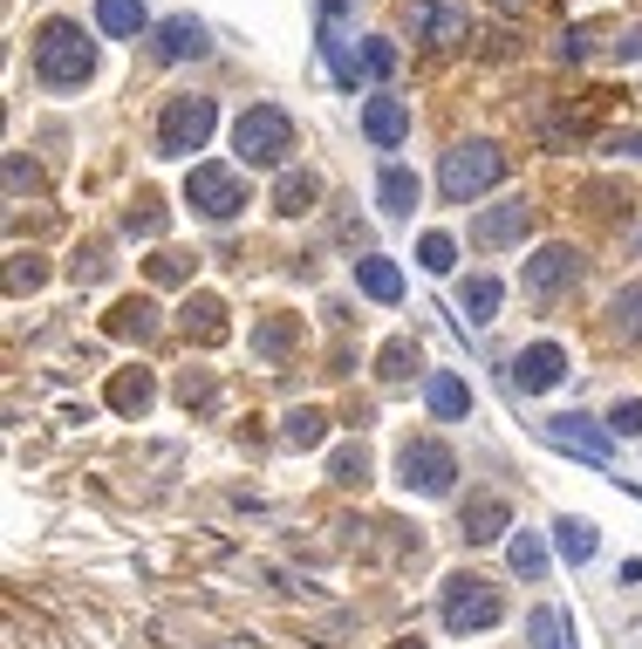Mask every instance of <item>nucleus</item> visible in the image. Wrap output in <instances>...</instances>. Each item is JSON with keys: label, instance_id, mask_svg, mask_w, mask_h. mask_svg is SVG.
<instances>
[{"label": "nucleus", "instance_id": "f257e3e1", "mask_svg": "<svg viewBox=\"0 0 642 649\" xmlns=\"http://www.w3.org/2000/svg\"><path fill=\"white\" fill-rule=\"evenodd\" d=\"M89 69H96V48H89V35L75 28V21H48V28L35 35V75L48 89L89 83Z\"/></svg>", "mask_w": 642, "mask_h": 649}, {"label": "nucleus", "instance_id": "f03ea898", "mask_svg": "<svg viewBox=\"0 0 642 649\" xmlns=\"http://www.w3.org/2000/svg\"><path fill=\"white\" fill-rule=\"evenodd\" d=\"M499 178H506V151L485 144V137H472V144H451V151H445L438 192H445L451 205H465V199H479V192H493Z\"/></svg>", "mask_w": 642, "mask_h": 649}, {"label": "nucleus", "instance_id": "7ed1b4c3", "mask_svg": "<svg viewBox=\"0 0 642 649\" xmlns=\"http://www.w3.org/2000/svg\"><path fill=\"white\" fill-rule=\"evenodd\" d=\"M233 151L246 165H280L294 151V117L280 103H253V110L233 123Z\"/></svg>", "mask_w": 642, "mask_h": 649}, {"label": "nucleus", "instance_id": "20e7f679", "mask_svg": "<svg viewBox=\"0 0 642 649\" xmlns=\"http://www.w3.org/2000/svg\"><path fill=\"white\" fill-rule=\"evenodd\" d=\"M213 123H219L213 96H171L165 123H158V151H165V158H192V151L213 137Z\"/></svg>", "mask_w": 642, "mask_h": 649}, {"label": "nucleus", "instance_id": "39448f33", "mask_svg": "<svg viewBox=\"0 0 642 649\" xmlns=\"http://www.w3.org/2000/svg\"><path fill=\"white\" fill-rule=\"evenodd\" d=\"M397 472H403V485H417V492H451V479H458V458H451V445H438V437H410V445L397 452Z\"/></svg>", "mask_w": 642, "mask_h": 649}, {"label": "nucleus", "instance_id": "423d86ee", "mask_svg": "<svg viewBox=\"0 0 642 649\" xmlns=\"http://www.w3.org/2000/svg\"><path fill=\"white\" fill-rule=\"evenodd\" d=\"M499 622V594L485 588L479 575H451L445 581V629L465 636V629H493Z\"/></svg>", "mask_w": 642, "mask_h": 649}, {"label": "nucleus", "instance_id": "0eeeda50", "mask_svg": "<svg viewBox=\"0 0 642 649\" xmlns=\"http://www.w3.org/2000/svg\"><path fill=\"white\" fill-rule=\"evenodd\" d=\"M185 199L198 205L205 219H233V213H246V185H240V171H226V165H192Z\"/></svg>", "mask_w": 642, "mask_h": 649}, {"label": "nucleus", "instance_id": "6e6552de", "mask_svg": "<svg viewBox=\"0 0 642 649\" xmlns=\"http://www.w3.org/2000/svg\"><path fill=\"white\" fill-rule=\"evenodd\" d=\"M574 280H581V253H574V247H541V253L526 260L520 288L547 301V295H560V288H574Z\"/></svg>", "mask_w": 642, "mask_h": 649}, {"label": "nucleus", "instance_id": "1a4fd4ad", "mask_svg": "<svg viewBox=\"0 0 642 649\" xmlns=\"http://www.w3.org/2000/svg\"><path fill=\"white\" fill-rule=\"evenodd\" d=\"M403 21H410V28H417L424 41H465V35H472L465 0H410Z\"/></svg>", "mask_w": 642, "mask_h": 649}, {"label": "nucleus", "instance_id": "9d476101", "mask_svg": "<svg viewBox=\"0 0 642 649\" xmlns=\"http://www.w3.org/2000/svg\"><path fill=\"white\" fill-rule=\"evenodd\" d=\"M526 232H533V213H526V205H493V213L472 219V247H485V253H493V247H520Z\"/></svg>", "mask_w": 642, "mask_h": 649}, {"label": "nucleus", "instance_id": "9b49d317", "mask_svg": "<svg viewBox=\"0 0 642 649\" xmlns=\"http://www.w3.org/2000/svg\"><path fill=\"white\" fill-rule=\"evenodd\" d=\"M363 137H370V144H383V151L410 137V110H403V96H370V103H363Z\"/></svg>", "mask_w": 642, "mask_h": 649}, {"label": "nucleus", "instance_id": "f8f14e48", "mask_svg": "<svg viewBox=\"0 0 642 649\" xmlns=\"http://www.w3.org/2000/svg\"><path fill=\"white\" fill-rule=\"evenodd\" d=\"M547 445H560V452H581L588 465H608V437H602L595 424H588L581 410H574V418H554V424H547Z\"/></svg>", "mask_w": 642, "mask_h": 649}, {"label": "nucleus", "instance_id": "ddd939ff", "mask_svg": "<svg viewBox=\"0 0 642 649\" xmlns=\"http://www.w3.org/2000/svg\"><path fill=\"white\" fill-rule=\"evenodd\" d=\"M560 376H568V356H560L554 342H533L520 362H512V383H520V389H554Z\"/></svg>", "mask_w": 642, "mask_h": 649}, {"label": "nucleus", "instance_id": "4468645a", "mask_svg": "<svg viewBox=\"0 0 642 649\" xmlns=\"http://www.w3.org/2000/svg\"><path fill=\"white\" fill-rule=\"evenodd\" d=\"M205 48H213L205 41V21H192V14H171L158 28V56L165 62H192V56H205Z\"/></svg>", "mask_w": 642, "mask_h": 649}, {"label": "nucleus", "instance_id": "2eb2a0df", "mask_svg": "<svg viewBox=\"0 0 642 649\" xmlns=\"http://www.w3.org/2000/svg\"><path fill=\"white\" fill-rule=\"evenodd\" d=\"M355 288H363L370 301H397V295H403V274H397L383 253H363V260H355Z\"/></svg>", "mask_w": 642, "mask_h": 649}, {"label": "nucleus", "instance_id": "dca6fc26", "mask_svg": "<svg viewBox=\"0 0 642 649\" xmlns=\"http://www.w3.org/2000/svg\"><path fill=\"white\" fill-rule=\"evenodd\" d=\"M376 199H383V213H390V219H410V205H417V171H403V165H383V178H376Z\"/></svg>", "mask_w": 642, "mask_h": 649}, {"label": "nucleus", "instance_id": "f3484780", "mask_svg": "<svg viewBox=\"0 0 642 649\" xmlns=\"http://www.w3.org/2000/svg\"><path fill=\"white\" fill-rule=\"evenodd\" d=\"M499 295H506V288H499L493 274H472L465 288H458V308H465V322H493V315H499Z\"/></svg>", "mask_w": 642, "mask_h": 649}, {"label": "nucleus", "instance_id": "a211bd4d", "mask_svg": "<svg viewBox=\"0 0 642 649\" xmlns=\"http://www.w3.org/2000/svg\"><path fill=\"white\" fill-rule=\"evenodd\" d=\"M102 35H144V0H96Z\"/></svg>", "mask_w": 642, "mask_h": 649}, {"label": "nucleus", "instance_id": "6ab92c4d", "mask_svg": "<svg viewBox=\"0 0 642 649\" xmlns=\"http://www.w3.org/2000/svg\"><path fill=\"white\" fill-rule=\"evenodd\" d=\"M424 404L438 410V418H465V410H472V389L458 383V376H431V383H424Z\"/></svg>", "mask_w": 642, "mask_h": 649}, {"label": "nucleus", "instance_id": "aec40b11", "mask_svg": "<svg viewBox=\"0 0 642 649\" xmlns=\"http://www.w3.org/2000/svg\"><path fill=\"white\" fill-rule=\"evenodd\" d=\"M185 335H198V342H219V335H226V308H219L213 295L185 301Z\"/></svg>", "mask_w": 642, "mask_h": 649}, {"label": "nucleus", "instance_id": "412c9836", "mask_svg": "<svg viewBox=\"0 0 642 649\" xmlns=\"http://www.w3.org/2000/svg\"><path fill=\"white\" fill-rule=\"evenodd\" d=\"M506 533V500H472L465 506V540H499Z\"/></svg>", "mask_w": 642, "mask_h": 649}, {"label": "nucleus", "instance_id": "4be33fe9", "mask_svg": "<svg viewBox=\"0 0 642 649\" xmlns=\"http://www.w3.org/2000/svg\"><path fill=\"white\" fill-rule=\"evenodd\" d=\"M526 636H533V649H574L568 642V615H560V609H533L526 615Z\"/></svg>", "mask_w": 642, "mask_h": 649}, {"label": "nucleus", "instance_id": "5701e85b", "mask_svg": "<svg viewBox=\"0 0 642 649\" xmlns=\"http://www.w3.org/2000/svg\"><path fill=\"white\" fill-rule=\"evenodd\" d=\"M554 540H560V554H568L574 567H581V561H595V527H588V519H574V513H568V519L554 527Z\"/></svg>", "mask_w": 642, "mask_h": 649}, {"label": "nucleus", "instance_id": "b1692460", "mask_svg": "<svg viewBox=\"0 0 642 649\" xmlns=\"http://www.w3.org/2000/svg\"><path fill=\"white\" fill-rule=\"evenodd\" d=\"M150 328H158V308H150V301H123L110 315V335H137V342H144Z\"/></svg>", "mask_w": 642, "mask_h": 649}, {"label": "nucleus", "instance_id": "393cba45", "mask_svg": "<svg viewBox=\"0 0 642 649\" xmlns=\"http://www.w3.org/2000/svg\"><path fill=\"white\" fill-rule=\"evenodd\" d=\"M512 575H520V581H541V575H547V548H541L533 533L512 540Z\"/></svg>", "mask_w": 642, "mask_h": 649}, {"label": "nucleus", "instance_id": "a878e982", "mask_svg": "<svg viewBox=\"0 0 642 649\" xmlns=\"http://www.w3.org/2000/svg\"><path fill=\"white\" fill-rule=\"evenodd\" d=\"M274 199H280V213H307V205H315V178H307V171H288V178L274 185Z\"/></svg>", "mask_w": 642, "mask_h": 649}, {"label": "nucleus", "instance_id": "bb28decb", "mask_svg": "<svg viewBox=\"0 0 642 649\" xmlns=\"http://www.w3.org/2000/svg\"><path fill=\"white\" fill-rule=\"evenodd\" d=\"M110 404H117V410H144V404H150V376H144V370H137V376H117Z\"/></svg>", "mask_w": 642, "mask_h": 649}, {"label": "nucleus", "instance_id": "cd10ccee", "mask_svg": "<svg viewBox=\"0 0 642 649\" xmlns=\"http://www.w3.org/2000/svg\"><path fill=\"white\" fill-rule=\"evenodd\" d=\"M322 424H328L322 410H294V418H288V445H301V452L322 445Z\"/></svg>", "mask_w": 642, "mask_h": 649}, {"label": "nucleus", "instance_id": "c85d7f7f", "mask_svg": "<svg viewBox=\"0 0 642 649\" xmlns=\"http://www.w3.org/2000/svg\"><path fill=\"white\" fill-rule=\"evenodd\" d=\"M417 260H424V267H431V274H451V260H458V247L445 240V232H424V247H417Z\"/></svg>", "mask_w": 642, "mask_h": 649}, {"label": "nucleus", "instance_id": "c756f323", "mask_svg": "<svg viewBox=\"0 0 642 649\" xmlns=\"http://www.w3.org/2000/svg\"><path fill=\"white\" fill-rule=\"evenodd\" d=\"M342 485H363V472H370V458H363V445H349V452H336V465H328Z\"/></svg>", "mask_w": 642, "mask_h": 649}, {"label": "nucleus", "instance_id": "7c9ffc66", "mask_svg": "<svg viewBox=\"0 0 642 649\" xmlns=\"http://www.w3.org/2000/svg\"><path fill=\"white\" fill-rule=\"evenodd\" d=\"M363 69H370V75H397V48H390V41H370V48H363Z\"/></svg>", "mask_w": 642, "mask_h": 649}, {"label": "nucleus", "instance_id": "2f4dec72", "mask_svg": "<svg viewBox=\"0 0 642 649\" xmlns=\"http://www.w3.org/2000/svg\"><path fill=\"white\" fill-rule=\"evenodd\" d=\"M410 362H417V349H410V342H390V349H383V376H410Z\"/></svg>", "mask_w": 642, "mask_h": 649}, {"label": "nucleus", "instance_id": "473e14b6", "mask_svg": "<svg viewBox=\"0 0 642 649\" xmlns=\"http://www.w3.org/2000/svg\"><path fill=\"white\" fill-rule=\"evenodd\" d=\"M615 322H622L629 335H642V288H629L622 301H615Z\"/></svg>", "mask_w": 642, "mask_h": 649}, {"label": "nucleus", "instance_id": "72a5a7b5", "mask_svg": "<svg viewBox=\"0 0 642 649\" xmlns=\"http://www.w3.org/2000/svg\"><path fill=\"white\" fill-rule=\"evenodd\" d=\"M608 431H622V437L642 431V397H622V404H615V424H608Z\"/></svg>", "mask_w": 642, "mask_h": 649}, {"label": "nucleus", "instance_id": "f704fd0d", "mask_svg": "<svg viewBox=\"0 0 642 649\" xmlns=\"http://www.w3.org/2000/svg\"><path fill=\"white\" fill-rule=\"evenodd\" d=\"M123 232H144V240H150V232H165V213H150V205H144V213L123 219Z\"/></svg>", "mask_w": 642, "mask_h": 649}, {"label": "nucleus", "instance_id": "c9c22d12", "mask_svg": "<svg viewBox=\"0 0 642 649\" xmlns=\"http://www.w3.org/2000/svg\"><path fill=\"white\" fill-rule=\"evenodd\" d=\"M150 274H158V280H178V274H185V260L165 253V260H150Z\"/></svg>", "mask_w": 642, "mask_h": 649}, {"label": "nucleus", "instance_id": "e433bc0d", "mask_svg": "<svg viewBox=\"0 0 642 649\" xmlns=\"http://www.w3.org/2000/svg\"><path fill=\"white\" fill-rule=\"evenodd\" d=\"M629 56H642V35H635V41H629Z\"/></svg>", "mask_w": 642, "mask_h": 649}, {"label": "nucleus", "instance_id": "4c0bfd02", "mask_svg": "<svg viewBox=\"0 0 642 649\" xmlns=\"http://www.w3.org/2000/svg\"><path fill=\"white\" fill-rule=\"evenodd\" d=\"M397 649H424V642H397Z\"/></svg>", "mask_w": 642, "mask_h": 649}, {"label": "nucleus", "instance_id": "58836bf2", "mask_svg": "<svg viewBox=\"0 0 642 649\" xmlns=\"http://www.w3.org/2000/svg\"><path fill=\"white\" fill-rule=\"evenodd\" d=\"M499 8H520V0H499Z\"/></svg>", "mask_w": 642, "mask_h": 649}]
</instances>
